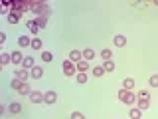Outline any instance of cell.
I'll use <instances>...</instances> for the list:
<instances>
[{
    "label": "cell",
    "mask_w": 158,
    "mask_h": 119,
    "mask_svg": "<svg viewBox=\"0 0 158 119\" xmlns=\"http://www.w3.org/2000/svg\"><path fill=\"white\" fill-rule=\"evenodd\" d=\"M117 97H118V101H121V103H125V105H128V107L136 103V95L132 91H128V89H118Z\"/></svg>",
    "instance_id": "6da1fadb"
},
{
    "label": "cell",
    "mask_w": 158,
    "mask_h": 119,
    "mask_svg": "<svg viewBox=\"0 0 158 119\" xmlns=\"http://www.w3.org/2000/svg\"><path fill=\"white\" fill-rule=\"evenodd\" d=\"M61 69H63V73H65L67 77L75 76V72H77L75 64H73V62H69V60H63V64H61Z\"/></svg>",
    "instance_id": "7a4b0ae2"
},
{
    "label": "cell",
    "mask_w": 158,
    "mask_h": 119,
    "mask_svg": "<svg viewBox=\"0 0 158 119\" xmlns=\"http://www.w3.org/2000/svg\"><path fill=\"white\" fill-rule=\"evenodd\" d=\"M57 101V93L52 91V89H48L46 93H44V103H48V105H52V103Z\"/></svg>",
    "instance_id": "3957f363"
},
{
    "label": "cell",
    "mask_w": 158,
    "mask_h": 119,
    "mask_svg": "<svg viewBox=\"0 0 158 119\" xmlns=\"http://www.w3.org/2000/svg\"><path fill=\"white\" fill-rule=\"evenodd\" d=\"M48 4L46 2H30V8H32V12H36L38 16H42L44 14V8H46Z\"/></svg>",
    "instance_id": "277c9868"
},
{
    "label": "cell",
    "mask_w": 158,
    "mask_h": 119,
    "mask_svg": "<svg viewBox=\"0 0 158 119\" xmlns=\"http://www.w3.org/2000/svg\"><path fill=\"white\" fill-rule=\"evenodd\" d=\"M67 60H69V62H73V64H79L83 60V52H79V50H71Z\"/></svg>",
    "instance_id": "5b68a950"
},
{
    "label": "cell",
    "mask_w": 158,
    "mask_h": 119,
    "mask_svg": "<svg viewBox=\"0 0 158 119\" xmlns=\"http://www.w3.org/2000/svg\"><path fill=\"white\" fill-rule=\"evenodd\" d=\"M16 91L20 93V95H30V93H32V89H30L28 82H20V86H18V89H16Z\"/></svg>",
    "instance_id": "8992f818"
},
{
    "label": "cell",
    "mask_w": 158,
    "mask_h": 119,
    "mask_svg": "<svg viewBox=\"0 0 158 119\" xmlns=\"http://www.w3.org/2000/svg\"><path fill=\"white\" fill-rule=\"evenodd\" d=\"M30 99H32V103H42L44 101V93L38 91V89H34V91L30 93Z\"/></svg>",
    "instance_id": "52a82bcc"
},
{
    "label": "cell",
    "mask_w": 158,
    "mask_h": 119,
    "mask_svg": "<svg viewBox=\"0 0 158 119\" xmlns=\"http://www.w3.org/2000/svg\"><path fill=\"white\" fill-rule=\"evenodd\" d=\"M24 58H26V56H24L22 52H16V50L12 52V64H14V66H18V64H22V62H24Z\"/></svg>",
    "instance_id": "ba28073f"
},
{
    "label": "cell",
    "mask_w": 158,
    "mask_h": 119,
    "mask_svg": "<svg viewBox=\"0 0 158 119\" xmlns=\"http://www.w3.org/2000/svg\"><path fill=\"white\" fill-rule=\"evenodd\" d=\"M113 42H115V46H117V48H125V46H127V38H125V36H121V34H117V36L113 38Z\"/></svg>",
    "instance_id": "9c48e42d"
},
{
    "label": "cell",
    "mask_w": 158,
    "mask_h": 119,
    "mask_svg": "<svg viewBox=\"0 0 158 119\" xmlns=\"http://www.w3.org/2000/svg\"><path fill=\"white\" fill-rule=\"evenodd\" d=\"M42 76H44V69H42V68L34 66L32 69H30V77H34V79H40Z\"/></svg>",
    "instance_id": "30bf717a"
},
{
    "label": "cell",
    "mask_w": 158,
    "mask_h": 119,
    "mask_svg": "<svg viewBox=\"0 0 158 119\" xmlns=\"http://www.w3.org/2000/svg\"><path fill=\"white\" fill-rule=\"evenodd\" d=\"M16 77L20 79V82H28V77H30V69H18L16 72Z\"/></svg>",
    "instance_id": "8fae6325"
},
{
    "label": "cell",
    "mask_w": 158,
    "mask_h": 119,
    "mask_svg": "<svg viewBox=\"0 0 158 119\" xmlns=\"http://www.w3.org/2000/svg\"><path fill=\"white\" fill-rule=\"evenodd\" d=\"M10 62H12V54H8V52L0 54V66H8Z\"/></svg>",
    "instance_id": "7c38bea8"
},
{
    "label": "cell",
    "mask_w": 158,
    "mask_h": 119,
    "mask_svg": "<svg viewBox=\"0 0 158 119\" xmlns=\"http://www.w3.org/2000/svg\"><path fill=\"white\" fill-rule=\"evenodd\" d=\"M83 60H85V62H91V60H95V52H93L91 48H85V50H83Z\"/></svg>",
    "instance_id": "4fadbf2b"
},
{
    "label": "cell",
    "mask_w": 158,
    "mask_h": 119,
    "mask_svg": "<svg viewBox=\"0 0 158 119\" xmlns=\"http://www.w3.org/2000/svg\"><path fill=\"white\" fill-rule=\"evenodd\" d=\"M18 46L20 48H28V46H32V40H30L28 36H20L18 38Z\"/></svg>",
    "instance_id": "5bb4252c"
},
{
    "label": "cell",
    "mask_w": 158,
    "mask_h": 119,
    "mask_svg": "<svg viewBox=\"0 0 158 119\" xmlns=\"http://www.w3.org/2000/svg\"><path fill=\"white\" fill-rule=\"evenodd\" d=\"M91 73H93V76H95V77H103V76H105V68H103V66H95V68H93L91 69Z\"/></svg>",
    "instance_id": "9a60e30c"
},
{
    "label": "cell",
    "mask_w": 158,
    "mask_h": 119,
    "mask_svg": "<svg viewBox=\"0 0 158 119\" xmlns=\"http://www.w3.org/2000/svg\"><path fill=\"white\" fill-rule=\"evenodd\" d=\"M22 68L24 69H32L34 68V58L32 56H26V58H24V62H22Z\"/></svg>",
    "instance_id": "2e32d148"
},
{
    "label": "cell",
    "mask_w": 158,
    "mask_h": 119,
    "mask_svg": "<svg viewBox=\"0 0 158 119\" xmlns=\"http://www.w3.org/2000/svg\"><path fill=\"white\" fill-rule=\"evenodd\" d=\"M136 99H144V101H150V91L148 89H140L136 93Z\"/></svg>",
    "instance_id": "e0dca14e"
},
{
    "label": "cell",
    "mask_w": 158,
    "mask_h": 119,
    "mask_svg": "<svg viewBox=\"0 0 158 119\" xmlns=\"http://www.w3.org/2000/svg\"><path fill=\"white\" fill-rule=\"evenodd\" d=\"M20 16H22L20 12H10V14H8V22H10V24H18V22H20Z\"/></svg>",
    "instance_id": "ac0fdd59"
},
{
    "label": "cell",
    "mask_w": 158,
    "mask_h": 119,
    "mask_svg": "<svg viewBox=\"0 0 158 119\" xmlns=\"http://www.w3.org/2000/svg\"><path fill=\"white\" fill-rule=\"evenodd\" d=\"M128 115H131V119H140V117H142V111H140L138 107H131Z\"/></svg>",
    "instance_id": "d6986e66"
},
{
    "label": "cell",
    "mask_w": 158,
    "mask_h": 119,
    "mask_svg": "<svg viewBox=\"0 0 158 119\" xmlns=\"http://www.w3.org/2000/svg\"><path fill=\"white\" fill-rule=\"evenodd\" d=\"M132 87H135V79H132V77H127L125 82H123V89H128V91H132Z\"/></svg>",
    "instance_id": "ffe728a7"
},
{
    "label": "cell",
    "mask_w": 158,
    "mask_h": 119,
    "mask_svg": "<svg viewBox=\"0 0 158 119\" xmlns=\"http://www.w3.org/2000/svg\"><path fill=\"white\" fill-rule=\"evenodd\" d=\"M75 68H77V72H83V73H85L87 69H89V62H85V60H81L79 64H75Z\"/></svg>",
    "instance_id": "44dd1931"
},
{
    "label": "cell",
    "mask_w": 158,
    "mask_h": 119,
    "mask_svg": "<svg viewBox=\"0 0 158 119\" xmlns=\"http://www.w3.org/2000/svg\"><path fill=\"white\" fill-rule=\"evenodd\" d=\"M34 22H36L38 28H48V18H44V16H38Z\"/></svg>",
    "instance_id": "7402d4cb"
},
{
    "label": "cell",
    "mask_w": 158,
    "mask_h": 119,
    "mask_svg": "<svg viewBox=\"0 0 158 119\" xmlns=\"http://www.w3.org/2000/svg\"><path fill=\"white\" fill-rule=\"evenodd\" d=\"M101 58L105 60V62H109V60H113V52L109 48H105V50H101Z\"/></svg>",
    "instance_id": "603a6c76"
},
{
    "label": "cell",
    "mask_w": 158,
    "mask_h": 119,
    "mask_svg": "<svg viewBox=\"0 0 158 119\" xmlns=\"http://www.w3.org/2000/svg\"><path fill=\"white\" fill-rule=\"evenodd\" d=\"M26 26H28V30H30V32H32V34H34V36H36V34L40 32V28L36 26V22H34V20H30V22L26 24Z\"/></svg>",
    "instance_id": "cb8c5ba5"
},
{
    "label": "cell",
    "mask_w": 158,
    "mask_h": 119,
    "mask_svg": "<svg viewBox=\"0 0 158 119\" xmlns=\"http://www.w3.org/2000/svg\"><path fill=\"white\" fill-rule=\"evenodd\" d=\"M136 107L140 109V111H144V109H148V107H150V103H148V101H144V99H136Z\"/></svg>",
    "instance_id": "d4e9b609"
},
{
    "label": "cell",
    "mask_w": 158,
    "mask_h": 119,
    "mask_svg": "<svg viewBox=\"0 0 158 119\" xmlns=\"http://www.w3.org/2000/svg\"><path fill=\"white\" fill-rule=\"evenodd\" d=\"M8 111H10V113H20V111H22V105H20V103H16V101H14V103H10Z\"/></svg>",
    "instance_id": "484cf974"
},
{
    "label": "cell",
    "mask_w": 158,
    "mask_h": 119,
    "mask_svg": "<svg viewBox=\"0 0 158 119\" xmlns=\"http://www.w3.org/2000/svg\"><path fill=\"white\" fill-rule=\"evenodd\" d=\"M148 83H150V87H158V73H152L148 77Z\"/></svg>",
    "instance_id": "4316f807"
},
{
    "label": "cell",
    "mask_w": 158,
    "mask_h": 119,
    "mask_svg": "<svg viewBox=\"0 0 158 119\" xmlns=\"http://www.w3.org/2000/svg\"><path fill=\"white\" fill-rule=\"evenodd\" d=\"M103 68H105V72H115V62H113V60H109V62L103 64Z\"/></svg>",
    "instance_id": "83f0119b"
},
{
    "label": "cell",
    "mask_w": 158,
    "mask_h": 119,
    "mask_svg": "<svg viewBox=\"0 0 158 119\" xmlns=\"http://www.w3.org/2000/svg\"><path fill=\"white\" fill-rule=\"evenodd\" d=\"M32 50H42V40H40V38L32 40Z\"/></svg>",
    "instance_id": "f1b7e54d"
},
{
    "label": "cell",
    "mask_w": 158,
    "mask_h": 119,
    "mask_svg": "<svg viewBox=\"0 0 158 119\" xmlns=\"http://www.w3.org/2000/svg\"><path fill=\"white\" fill-rule=\"evenodd\" d=\"M75 79H77V83H85L87 82V73H83V72H79L77 76H75Z\"/></svg>",
    "instance_id": "f546056e"
},
{
    "label": "cell",
    "mask_w": 158,
    "mask_h": 119,
    "mask_svg": "<svg viewBox=\"0 0 158 119\" xmlns=\"http://www.w3.org/2000/svg\"><path fill=\"white\" fill-rule=\"evenodd\" d=\"M42 60H44V62H52V60H53V54L52 52H42Z\"/></svg>",
    "instance_id": "4dcf8cb0"
},
{
    "label": "cell",
    "mask_w": 158,
    "mask_h": 119,
    "mask_svg": "<svg viewBox=\"0 0 158 119\" xmlns=\"http://www.w3.org/2000/svg\"><path fill=\"white\" fill-rule=\"evenodd\" d=\"M71 119H85V115H83V113H79V111H73L71 113Z\"/></svg>",
    "instance_id": "1f68e13d"
},
{
    "label": "cell",
    "mask_w": 158,
    "mask_h": 119,
    "mask_svg": "<svg viewBox=\"0 0 158 119\" xmlns=\"http://www.w3.org/2000/svg\"><path fill=\"white\" fill-rule=\"evenodd\" d=\"M18 86H20V79H18V77H14V79H12V83H10V87H12V89H18Z\"/></svg>",
    "instance_id": "d6a6232c"
},
{
    "label": "cell",
    "mask_w": 158,
    "mask_h": 119,
    "mask_svg": "<svg viewBox=\"0 0 158 119\" xmlns=\"http://www.w3.org/2000/svg\"><path fill=\"white\" fill-rule=\"evenodd\" d=\"M152 4H154V6H158V0H154V2H152Z\"/></svg>",
    "instance_id": "836d02e7"
}]
</instances>
